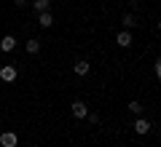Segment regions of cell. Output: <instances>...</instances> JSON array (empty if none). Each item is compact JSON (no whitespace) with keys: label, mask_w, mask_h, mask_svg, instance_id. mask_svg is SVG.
I'll return each instance as SVG.
<instances>
[{"label":"cell","mask_w":161,"mask_h":147,"mask_svg":"<svg viewBox=\"0 0 161 147\" xmlns=\"http://www.w3.org/2000/svg\"><path fill=\"white\" fill-rule=\"evenodd\" d=\"M121 24H124V29L137 27V16H134V13H124V16H121Z\"/></svg>","instance_id":"11"},{"label":"cell","mask_w":161,"mask_h":147,"mask_svg":"<svg viewBox=\"0 0 161 147\" xmlns=\"http://www.w3.org/2000/svg\"><path fill=\"white\" fill-rule=\"evenodd\" d=\"M126 107H129V113H132V115H142V110H145V107H142V102H137V99H132Z\"/></svg>","instance_id":"12"},{"label":"cell","mask_w":161,"mask_h":147,"mask_svg":"<svg viewBox=\"0 0 161 147\" xmlns=\"http://www.w3.org/2000/svg\"><path fill=\"white\" fill-rule=\"evenodd\" d=\"M86 120H89L92 126H97V123H99V113H89V115H86Z\"/></svg>","instance_id":"13"},{"label":"cell","mask_w":161,"mask_h":147,"mask_svg":"<svg viewBox=\"0 0 161 147\" xmlns=\"http://www.w3.org/2000/svg\"><path fill=\"white\" fill-rule=\"evenodd\" d=\"M89 70H92V64H89L86 59H78V62L73 64V72L78 75V78H83V75H89Z\"/></svg>","instance_id":"7"},{"label":"cell","mask_w":161,"mask_h":147,"mask_svg":"<svg viewBox=\"0 0 161 147\" xmlns=\"http://www.w3.org/2000/svg\"><path fill=\"white\" fill-rule=\"evenodd\" d=\"M126 3H129L132 8H137V6H140V0H126Z\"/></svg>","instance_id":"16"},{"label":"cell","mask_w":161,"mask_h":147,"mask_svg":"<svg viewBox=\"0 0 161 147\" xmlns=\"http://www.w3.org/2000/svg\"><path fill=\"white\" fill-rule=\"evenodd\" d=\"M19 144V136L14 131H3L0 134V147H16Z\"/></svg>","instance_id":"4"},{"label":"cell","mask_w":161,"mask_h":147,"mask_svg":"<svg viewBox=\"0 0 161 147\" xmlns=\"http://www.w3.org/2000/svg\"><path fill=\"white\" fill-rule=\"evenodd\" d=\"M48 8H51V0H32V11L35 13H43Z\"/></svg>","instance_id":"10"},{"label":"cell","mask_w":161,"mask_h":147,"mask_svg":"<svg viewBox=\"0 0 161 147\" xmlns=\"http://www.w3.org/2000/svg\"><path fill=\"white\" fill-rule=\"evenodd\" d=\"M153 72H156V75H161V62H158V59L153 62Z\"/></svg>","instance_id":"14"},{"label":"cell","mask_w":161,"mask_h":147,"mask_svg":"<svg viewBox=\"0 0 161 147\" xmlns=\"http://www.w3.org/2000/svg\"><path fill=\"white\" fill-rule=\"evenodd\" d=\"M14 48H16V38L14 35H6V38L0 40V54H11Z\"/></svg>","instance_id":"6"},{"label":"cell","mask_w":161,"mask_h":147,"mask_svg":"<svg viewBox=\"0 0 161 147\" xmlns=\"http://www.w3.org/2000/svg\"><path fill=\"white\" fill-rule=\"evenodd\" d=\"M38 24H40V27H43V29H48V27H54V16H51V13H48V11H43V13H38Z\"/></svg>","instance_id":"8"},{"label":"cell","mask_w":161,"mask_h":147,"mask_svg":"<svg viewBox=\"0 0 161 147\" xmlns=\"http://www.w3.org/2000/svg\"><path fill=\"white\" fill-rule=\"evenodd\" d=\"M0 80L3 83H14L16 80V64H3L0 67Z\"/></svg>","instance_id":"2"},{"label":"cell","mask_w":161,"mask_h":147,"mask_svg":"<svg viewBox=\"0 0 161 147\" xmlns=\"http://www.w3.org/2000/svg\"><path fill=\"white\" fill-rule=\"evenodd\" d=\"M150 120L148 118H142V115H137V120H134V134H140V136H145V134H150Z\"/></svg>","instance_id":"3"},{"label":"cell","mask_w":161,"mask_h":147,"mask_svg":"<svg viewBox=\"0 0 161 147\" xmlns=\"http://www.w3.org/2000/svg\"><path fill=\"white\" fill-rule=\"evenodd\" d=\"M70 113H73V118L83 120V118L89 115V104H86V102H80V99H75V102L70 104Z\"/></svg>","instance_id":"1"},{"label":"cell","mask_w":161,"mask_h":147,"mask_svg":"<svg viewBox=\"0 0 161 147\" xmlns=\"http://www.w3.org/2000/svg\"><path fill=\"white\" fill-rule=\"evenodd\" d=\"M115 43H118L121 48H132V32H129V29H121V32L115 35Z\"/></svg>","instance_id":"5"},{"label":"cell","mask_w":161,"mask_h":147,"mask_svg":"<svg viewBox=\"0 0 161 147\" xmlns=\"http://www.w3.org/2000/svg\"><path fill=\"white\" fill-rule=\"evenodd\" d=\"M16 3V8H22V6H27V0H14Z\"/></svg>","instance_id":"15"},{"label":"cell","mask_w":161,"mask_h":147,"mask_svg":"<svg viewBox=\"0 0 161 147\" xmlns=\"http://www.w3.org/2000/svg\"><path fill=\"white\" fill-rule=\"evenodd\" d=\"M24 51H27V54H32V56H35V54L40 51V40H38V38H30L27 43H24Z\"/></svg>","instance_id":"9"}]
</instances>
